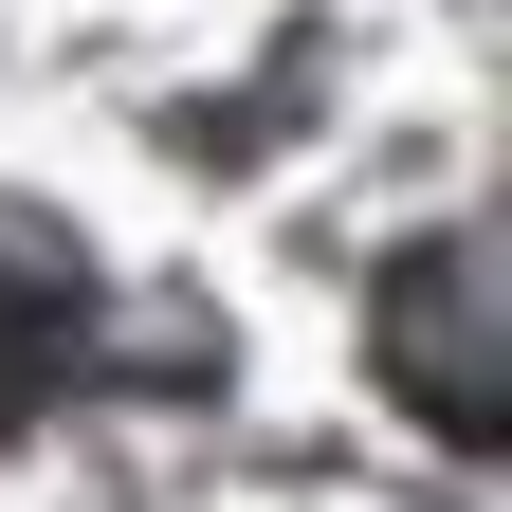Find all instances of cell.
Instances as JSON below:
<instances>
[{"mask_svg": "<svg viewBox=\"0 0 512 512\" xmlns=\"http://www.w3.org/2000/svg\"><path fill=\"white\" fill-rule=\"evenodd\" d=\"M74 384H202V366L110 348V256H92L74 220L0 202V439H19V421H55Z\"/></svg>", "mask_w": 512, "mask_h": 512, "instance_id": "cell-1", "label": "cell"}, {"mask_svg": "<svg viewBox=\"0 0 512 512\" xmlns=\"http://www.w3.org/2000/svg\"><path fill=\"white\" fill-rule=\"evenodd\" d=\"M458 311H476V256H458V238H421L403 275H384V366L421 384V421H439V439H494V384H476V348H458Z\"/></svg>", "mask_w": 512, "mask_h": 512, "instance_id": "cell-2", "label": "cell"}]
</instances>
